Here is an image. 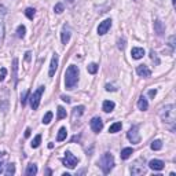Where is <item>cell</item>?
<instances>
[{"instance_id":"obj_1","label":"cell","mask_w":176,"mask_h":176,"mask_svg":"<svg viewBox=\"0 0 176 176\" xmlns=\"http://www.w3.org/2000/svg\"><path fill=\"white\" fill-rule=\"evenodd\" d=\"M160 117L167 125H169L171 131H175V123H176V108H175V105H167L165 108L161 109Z\"/></svg>"},{"instance_id":"obj_37","label":"cell","mask_w":176,"mask_h":176,"mask_svg":"<svg viewBox=\"0 0 176 176\" xmlns=\"http://www.w3.org/2000/svg\"><path fill=\"white\" fill-rule=\"evenodd\" d=\"M156 95H157V89H150V91H149V96H150V98H154Z\"/></svg>"},{"instance_id":"obj_44","label":"cell","mask_w":176,"mask_h":176,"mask_svg":"<svg viewBox=\"0 0 176 176\" xmlns=\"http://www.w3.org/2000/svg\"><path fill=\"white\" fill-rule=\"evenodd\" d=\"M0 13H2V14H6L7 11H6V7L4 6H0Z\"/></svg>"},{"instance_id":"obj_35","label":"cell","mask_w":176,"mask_h":176,"mask_svg":"<svg viewBox=\"0 0 176 176\" xmlns=\"http://www.w3.org/2000/svg\"><path fill=\"white\" fill-rule=\"evenodd\" d=\"M7 76V69L6 68H2L0 69V81H3Z\"/></svg>"},{"instance_id":"obj_15","label":"cell","mask_w":176,"mask_h":176,"mask_svg":"<svg viewBox=\"0 0 176 176\" xmlns=\"http://www.w3.org/2000/svg\"><path fill=\"white\" fill-rule=\"evenodd\" d=\"M131 54H132L133 59H140V58H143V55H144V50L140 47H135V48H132Z\"/></svg>"},{"instance_id":"obj_39","label":"cell","mask_w":176,"mask_h":176,"mask_svg":"<svg viewBox=\"0 0 176 176\" xmlns=\"http://www.w3.org/2000/svg\"><path fill=\"white\" fill-rule=\"evenodd\" d=\"M62 101H63V102H66V103H70V101H72V99L69 98V96H65V95H62Z\"/></svg>"},{"instance_id":"obj_8","label":"cell","mask_w":176,"mask_h":176,"mask_svg":"<svg viewBox=\"0 0 176 176\" xmlns=\"http://www.w3.org/2000/svg\"><path fill=\"white\" fill-rule=\"evenodd\" d=\"M91 129L94 131L95 133L101 132V131L103 129V121H102V118H99V117H94V118L91 120Z\"/></svg>"},{"instance_id":"obj_3","label":"cell","mask_w":176,"mask_h":176,"mask_svg":"<svg viewBox=\"0 0 176 176\" xmlns=\"http://www.w3.org/2000/svg\"><path fill=\"white\" fill-rule=\"evenodd\" d=\"M99 167L103 171V173L108 175L113 169V167H114V157H113V154H110V153L103 154L101 157V160H99Z\"/></svg>"},{"instance_id":"obj_31","label":"cell","mask_w":176,"mask_h":176,"mask_svg":"<svg viewBox=\"0 0 176 176\" xmlns=\"http://www.w3.org/2000/svg\"><path fill=\"white\" fill-rule=\"evenodd\" d=\"M3 39H4V22L0 19V44L3 43Z\"/></svg>"},{"instance_id":"obj_14","label":"cell","mask_w":176,"mask_h":176,"mask_svg":"<svg viewBox=\"0 0 176 176\" xmlns=\"http://www.w3.org/2000/svg\"><path fill=\"white\" fill-rule=\"evenodd\" d=\"M154 32H156L158 36H163V34L165 33V26H164V23L161 22V21H156L154 22Z\"/></svg>"},{"instance_id":"obj_26","label":"cell","mask_w":176,"mask_h":176,"mask_svg":"<svg viewBox=\"0 0 176 176\" xmlns=\"http://www.w3.org/2000/svg\"><path fill=\"white\" fill-rule=\"evenodd\" d=\"M25 33H26V28L23 25H19L18 28H17V34H18V37L22 39V37L25 36Z\"/></svg>"},{"instance_id":"obj_5","label":"cell","mask_w":176,"mask_h":176,"mask_svg":"<svg viewBox=\"0 0 176 176\" xmlns=\"http://www.w3.org/2000/svg\"><path fill=\"white\" fill-rule=\"evenodd\" d=\"M146 165H144V161L140 158V160L135 161L132 165H131V173L135 175V176H139V175H143L146 173Z\"/></svg>"},{"instance_id":"obj_9","label":"cell","mask_w":176,"mask_h":176,"mask_svg":"<svg viewBox=\"0 0 176 176\" xmlns=\"http://www.w3.org/2000/svg\"><path fill=\"white\" fill-rule=\"evenodd\" d=\"M110 26H112V19H105L103 22L99 23V26H98V33L101 34V36L106 34V33H108V30L110 29Z\"/></svg>"},{"instance_id":"obj_33","label":"cell","mask_w":176,"mask_h":176,"mask_svg":"<svg viewBox=\"0 0 176 176\" xmlns=\"http://www.w3.org/2000/svg\"><path fill=\"white\" fill-rule=\"evenodd\" d=\"M54 11L57 13V14H61L62 11H63V4H62V3H58V4H55Z\"/></svg>"},{"instance_id":"obj_41","label":"cell","mask_w":176,"mask_h":176,"mask_svg":"<svg viewBox=\"0 0 176 176\" xmlns=\"http://www.w3.org/2000/svg\"><path fill=\"white\" fill-rule=\"evenodd\" d=\"M3 172H4V163L0 161V173H3Z\"/></svg>"},{"instance_id":"obj_38","label":"cell","mask_w":176,"mask_h":176,"mask_svg":"<svg viewBox=\"0 0 176 176\" xmlns=\"http://www.w3.org/2000/svg\"><path fill=\"white\" fill-rule=\"evenodd\" d=\"M169 46L172 48H175V36H171L169 37Z\"/></svg>"},{"instance_id":"obj_4","label":"cell","mask_w":176,"mask_h":176,"mask_svg":"<svg viewBox=\"0 0 176 176\" xmlns=\"http://www.w3.org/2000/svg\"><path fill=\"white\" fill-rule=\"evenodd\" d=\"M44 92V87H39L37 91H34L32 95L29 96V102H30V106H32L33 110H37L39 109V105H40V99H41V95Z\"/></svg>"},{"instance_id":"obj_19","label":"cell","mask_w":176,"mask_h":176,"mask_svg":"<svg viewBox=\"0 0 176 176\" xmlns=\"http://www.w3.org/2000/svg\"><path fill=\"white\" fill-rule=\"evenodd\" d=\"M132 153H133L132 147H127V149H123L121 150V154H120V156H121L123 160H128V158L132 156Z\"/></svg>"},{"instance_id":"obj_32","label":"cell","mask_w":176,"mask_h":176,"mask_svg":"<svg viewBox=\"0 0 176 176\" xmlns=\"http://www.w3.org/2000/svg\"><path fill=\"white\" fill-rule=\"evenodd\" d=\"M51 118H53V113H51V112L46 113V116L43 117V124H50L51 123Z\"/></svg>"},{"instance_id":"obj_25","label":"cell","mask_w":176,"mask_h":176,"mask_svg":"<svg viewBox=\"0 0 176 176\" xmlns=\"http://www.w3.org/2000/svg\"><path fill=\"white\" fill-rule=\"evenodd\" d=\"M40 142H41V135H36L34 139L32 140V143H30V146H32L33 149H37V147L40 146Z\"/></svg>"},{"instance_id":"obj_27","label":"cell","mask_w":176,"mask_h":176,"mask_svg":"<svg viewBox=\"0 0 176 176\" xmlns=\"http://www.w3.org/2000/svg\"><path fill=\"white\" fill-rule=\"evenodd\" d=\"M28 99H29V91H23V92H22V95H21V105L25 106Z\"/></svg>"},{"instance_id":"obj_7","label":"cell","mask_w":176,"mask_h":176,"mask_svg":"<svg viewBox=\"0 0 176 176\" xmlns=\"http://www.w3.org/2000/svg\"><path fill=\"white\" fill-rule=\"evenodd\" d=\"M127 136H128L131 143H139L140 142V135H139V132H138V127L136 125L131 127L129 131L127 132Z\"/></svg>"},{"instance_id":"obj_24","label":"cell","mask_w":176,"mask_h":176,"mask_svg":"<svg viewBox=\"0 0 176 176\" xmlns=\"http://www.w3.org/2000/svg\"><path fill=\"white\" fill-rule=\"evenodd\" d=\"M4 173L7 176H13L14 173H15V165H14V164H8V165H7V169L4 171Z\"/></svg>"},{"instance_id":"obj_13","label":"cell","mask_w":176,"mask_h":176,"mask_svg":"<svg viewBox=\"0 0 176 176\" xmlns=\"http://www.w3.org/2000/svg\"><path fill=\"white\" fill-rule=\"evenodd\" d=\"M61 39H62V43H63V44H68L69 43V40H70V29H69V26H66V25L63 26V29H62Z\"/></svg>"},{"instance_id":"obj_16","label":"cell","mask_w":176,"mask_h":176,"mask_svg":"<svg viewBox=\"0 0 176 176\" xmlns=\"http://www.w3.org/2000/svg\"><path fill=\"white\" fill-rule=\"evenodd\" d=\"M114 108H116V105H114V102H113V101H105V102H103V105H102L103 112H106V113L113 112Z\"/></svg>"},{"instance_id":"obj_42","label":"cell","mask_w":176,"mask_h":176,"mask_svg":"<svg viewBox=\"0 0 176 176\" xmlns=\"http://www.w3.org/2000/svg\"><path fill=\"white\" fill-rule=\"evenodd\" d=\"M30 55H32V54H30L29 51H28V53L25 54V61H26V62H29V61H30Z\"/></svg>"},{"instance_id":"obj_46","label":"cell","mask_w":176,"mask_h":176,"mask_svg":"<svg viewBox=\"0 0 176 176\" xmlns=\"http://www.w3.org/2000/svg\"><path fill=\"white\" fill-rule=\"evenodd\" d=\"M172 3H173V6H175V3H176V0H172Z\"/></svg>"},{"instance_id":"obj_22","label":"cell","mask_w":176,"mask_h":176,"mask_svg":"<svg viewBox=\"0 0 176 176\" xmlns=\"http://www.w3.org/2000/svg\"><path fill=\"white\" fill-rule=\"evenodd\" d=\"M66 135H68V131H66V128H61V129H59V132H58L57 140H58V142H62V140L66 139Z\"/></svg>"},{"instance_id":"obj_20","label":"cell","mask_w":176,"mask_h":176,"mask_svg":"<svg viewBox=\"0 0 176 176\" xmlns=\"http://www.w3.org/2000/svg\"><path fill=\"white\" fill-rule=\"evenodd\" d=\"M25 173L28 176H34L37 173V167L34 164H30V165H28V168H26V172Z\"/></svg>"},{"instance_id":"obj_17","label":"cell","mask_w":176,"mask_h":176,"mask_svg":"<svg viewBox=\"0 0 176 176\" xmlns=\"http://www.w3.org/2000/svg\"><path fill=\"white\" fill-rule=\"evenodd\" d=\"M83 113H84V106H77V108H74L73 112H72V120L76 121V118H78Z\"/></svg>"},{"instance_id":"obj_40","label":"cell","mask_w":176,"mask_h":176,"mask_svg":"<svg viewBox=\"0 0 176 176\" xmlns=\"http://www.w3.org/2000/svg\"><path fill=\"white\" fill-rule=\"evenodd\" d=\"M106 91H116V88L113 87V85H110V84H108L106 85Z\"/></svg>"},{"instance_id":"obj_6","label":"cell","mask_w":176,"mask_h":176,"mask_svg":"<svg viewBox=\"0 0 176 176\" xmlns=\"http://www.w3.org/2000/svg\"><path fill=\"white\" fill-rule=\"evenodd\" d=\"M63 164H65V167L73 169V168H76V165L78 164V158L74 157L70 151H66L65 153V158H63Z\"/></svg>"},{"instance_id":"obj_45","label":"cell","mask_w":176,"mask_h":176,"mask_svg":"<svg viewBox=\"0 0 176 176\" xmlns=\"http://www.w3.org/2000/svg\"><path fill=\"white\" fill-rule=\"evenodd\" d=\"M66 2H69V3H73V2H74V0H66Z\"/></svg>"},{"instance_id":"obj_29","label":"cell","mask_w":176,"mask_h":176,"mask_svg":"<svg viewBox=\"0 0 176 176\" xmlns=\"http://www.w3.org/2000/svg\"><path fill=\"white\" fill-rule=\"evenodd\" d=\"M87 69H88V73L95 74L96 72H98V65H96V63H91V65H88V66H87Z\"/></svg>"},{"instance_id":"obj_10","label":"cell","mask_w":176,"mask_h":176,"mask_svg":"<svg viewBox=\"0 0 176 176\" xmlns=\"http://www.w3.org/2000/svg\"><path fill=\"white\" fill-rule=\"evenodd\" d=\"M58 69V55L54 54L53 58H51V63H50V70H48V76L50 77H54L55 72H57Z\"/></svg>"},{"instance_id":"obj_30","label":"cell","mask_w":176,"mask_h":176,"mask_svg":"<svg viewBox=\"0 0 176 176\" xmlns=\"http://www.w3.org/2000/svg\"><path fill=\"white\" fill-rule=\"evenodd\" d=\"M66 117V110H65L62 106H59L58 108V120H62V118H65Z\"/></svg>"},{"instance_id":"obj_34","label":"cell","mask_w":176,"mask_h":176,"mask_svg":"<svg viewBox=\"0 0 176 176\" xmlns=\"http://www.w3.org/2000/svg\"><path fill=\"white\" fill-rule=\"evenodd\" d=\"M150 58H151V61H153L156 65H158V63H160V59H158V58H157V54L154 53V51H151V53H150Z\"/></svg>"},{"instance_id":"obj_21","label":"cell","mask_w":176,"mask_h":176,"mask_svg":"<svg viewBox=\"0 0 176 176\" xmlns=\"http://www.w3.org/2000/svg\"><path fill=\"white\" fill-rule=\"evenodd\" d=\"M123 128V124L121 123H114L113 125H110V128H109V132L110 133H116V132H118L120 129Z\"/></svg>"},{"instance_id":"obj_2","label":"cell","mask_w":176,"mask_h":176,"mask_svg":"<svg viewBox=\"0 0 176 176\" xmlns=\"http://www.w3.org/2000/svg\"><path fill=\"white\" fill-rule=\"evenodd\" d=\"M78 68L74 65H70L66 69V73H65V87L68 89H73L78 83Z\"/></svg>"},{"instance_id":"obj_36","label":"cell","mask_w":176,"mask_h":176,"mask_svg":"<svg viewBox=\"0 0 176 176\" xmlns=\"http://www.w3.org/2000/svg\"><path fill=\"white\" fill-rule=\"evenodd\" d=\"M117 47H118L120 48V50H124V48H125V39H120L118 40V46H117Z\"/></svg>"},{"instance_id":"obj_18","label":"cell","mask_w":176,"mask_h":176,"mask_svg":"<svg viewBox=\"0 0 176 176\" xmlns=\"http://www.w3.org/2000/svg\"><path fill=\"white\" fill-rule=\"evenodd\" d=\"M138 108H139V110H147V108H149V103H147V99L144 98V96L142 95L139 98V101H138Z\"/></svg>"},{"instance_id":"obj_11","label":"cell","mask_w":176,"mask_h":176,"mask_svg":"<svg viewBox=\"0 0 176 176\" xmlns=\"http://www.w3.org/2000/svg\"><path fill=\"white\" fill-rule=\"evenodd\" d=\"M165 167V164L161 160H151L149 163V168H151L153 171H163Z\"/></svg>"},{"instance_id":"obj_12","label":"cell","mask_w":176,"mask_h":176,"mask_svg":"<svg viewBox=\"0 0 176 176\" xmlns=\"http://www.w3.org/2000/svg\"><path fill=\"white\" fill-rule=\"evenodd\" d=\"M136 73L139 74L140 77H149V76L151 74V72L146 65H139V66L136 68Z\"/></svg>"},{"instance_id":"obj_28","label":"cell","mask_w":176,"mask_h":176,"mask_svg":"<svg viewBox=\"0 0 176 176\" xmlns=\"http://www.w3.org/2000/svg\"><path fill=\"white\" fill-rule=\"evenodd\" d=\"M34 14H36V10H34V8H30V7H29V8L25 10V15L29 19H33L34 18Z\"/></svg>"},{"instance_id":"obj_43","label":"cell","mask_w":176,"mask_h":176,"mask_svg":"<svg viewBox=\"0 0 176 176\" xmlns=\"http://www.w3.org/2000/svg\"><path fill=\"white\" fill-rule=\"evenodd\" d=\"M29 136H30V129L26 128V129H25V138H29Z\"/></svg>"},{"instance_id":"obj_23","label":"cell","mask_w":176,"mask_h":176,"mask_svg":"<svg viewBox=\"0 0 176 176\" xmlns=\"http://www.w3.org/2000/svg\"><path fill=\"white\" fill-rule=\"evenodd\" d=\"M151 150H161L163 149V142H161V140H153V142H151Z\"/></svg>"}]
</instances>
